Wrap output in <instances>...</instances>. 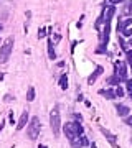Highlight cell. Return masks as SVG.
<instances>
[{
  "mask_svg": "<svg viewBox=\"0 0 132 148\" xmlns=\"http://www.w3.org/2000/svg\"><path fill=\"white\" fill-rule=\"evenodd\" d=\"M99 94L104 95V97H107V99H111V101L116 97V94H114V90H112V89H101Z\"/></svg>",
  "mask_w": 132,
  "mask_h": 148,
  "instance_id": "10",
  "label": "cell"
},
{
  "mask_svg": "<svg viewBox=\"0 0 132 148\" xmlns=\"http://www.w3.org/2000/svg\"><path fill=\"white\" fill-rule=\"evenodd\" d=\"M46 36V28H40L38 30V38H45Z\"/></svg>",
  "mask_w": 132,
  "mask_h": 148,
  "instance_id": "20",
  "label": "cell"
},
{
  "mask_svg": "<svg viewBox=\"0 0 132 148\" xmlns=\"http://www.w3.org/2000/svg\"><path fill=\"white\" fill-rule=\"evenodd\" d=\"M12 49H13V38H7L5 43L0 48V63L2 64L8 61V58L12 54Z\"/></svg>",
  "mask_w": 132,
  "mask_h": 148,
  "instance_id": "3",
  "label": "cell"
},
{
  "mask_svg": "<svg viewBox=\"0 0 132 148\" xmlns=\"http://www.w3.org/2000/svg\"><path fill=\"white\" fill-rule=\"evenodd\" d=\"M126 84H127V90H129V97L132 99V79H126Z\"/></svg>",
  "mask_w": 132,
  "mask_h": 148,
  "instance_id": "17",
  "label": "cell"
},
{
  "mask_svg": "<svg viewBox=\"0 0 132 148\" xmlns=\"http://www.w3.org/2000/svg\"><path fill=\"white\" fill-rule=\"evenodd\" d=\"M59 87L61 89H68V76L63 74L61 77H59Z\"/></svg>",
  "mask_w": 132,
  "mask_h": 148,
  "instance_id": "13",
  "label": "cell"
},
{
  "mask_svg": "<svg viewBox=\"0 0 132 148\" xmlns=\"http://www.w3.org/2000/svg\"><path fill=\"white\" fill-rule=\"evenodd\" d=\"M48 56H50V59H55L56 58V53H55V49H53V41L51 38H48Z\"/></svg>",
  "mask_w": 132,
  "mask_h": 148,
  "instance_id": "11",
  "label": "cell"
},
{
  "mask_svg": "<svg viewBox=\"0 0 132 148\" xmlns=\"http://www.w3.org/2000/svg\"><path fill=\"white\" fill-rule=\"evenodd\" d=\"M83 127H81V123L79 122H68L66 125H64V135L71 140V138H76L79 135H83Z\"/></svg>",
  "mask_w": 132,
  "mask_h": 148,
  "instance_id": "1",
  "label": "cell"
},
{
  "mask_svg": "<svg viewBox=\"0 0 132 148\" xmlns=\"http://www.w3.org/2000/svg\"><path fill=\"white\" fill-rule=\"evenodd\" d=\"M116 110H117V114H119V117H127L129 115V107L127 106H122V104H117L116 106Z\"/></svg>",
  "mask_w": 132,
  "mask_h": 148,
  "instance_id": "7",
  "label": "cell"
},
{
  "mask_svg": "<svg viewBox=\"0 0 132 148\" xmlns=\"http://www.w3.org/2000/svg\"><path fill=\"white\" fill-rule=\"evenodd\" d=\"M33 99H35V87H28V90H26V101L32 102Z\"/></svg>",
  "mask_w": 132,
  "mask_h": 148,
  "instance_id": "14",
  "label": "cell"
},
{
  "mask_svg": "<svg viewBox=\"0 0 132 148\" xmlns=\"http://www.w3.org/2000/svg\"><path fill=\"white\" fill-rule=\"evenodd\" d=\"M102 71H104V69L101 68V66H97L94 73H93V74L89 76V77H88V84H94V82H96V79H97V77H99L101 74H102Z\"/></svg>",
  "mask_w": 132,
  "mask_h": 148,
  "instance_id": "6",
  "label": "cell"
},
{
  "mask_svg": "<svg viewBox=\"0 0 132 148\" xmlns=\"http://www.w3.org/2000/svg\"><path fill=\"white\" fill-rule=\"evenodd\" d=\"M101 132H102L106 137L109 138V143H111V145H114V143H116V135H112V133L109 132V130H106V128H101Z\"/></svg>",
  "mask_w": 132,
  "mask_h": 148,
  "instance_id": "12",
  "label": "cell"
},
{
  "mask_svg": "<svg viewBox=\"0 0 132 148\" xmlns=\"http://www.w3.org/2000/svg\"><path fill=\"white\" fill-rule=\"evenodd\" d=\"M131 25H132V18H127V20L117 23V33H122V30H126V28L131 27Z\"/></svg>",
  "mask_w": 132,
  "mask_h": 148,
  "instance_id": "9",
  "label": "cell"
},
{
  "mask_svg": "<svg viewBox=\"0 0 132 148\" xmlns=\"http://www.w3.org/2000/svg\"><path fill=\"white\" fill-rule=\"evenodd\" d=\"M127 53V61H129V66H131L132 69V51H126Z\"/></svg>",
  "mask_w": 132,
  "mask_h": 148,
  "instance_id": "21",
  "label": "cell"
},
{
  "mask_svg": "<svg viewBox=\"0 0 132 148\" xmlns=\"http://www.w3.org/2000/svg\"><path fill=\"white\" fill-rule=\"evenodd\" d=\"M10 122H12V123L15 122V117H13V112H10Z\"/></svg>",
  "mask_w": 132,
  "mask_h": 148,
  "instance_id": "26",
  "label": "cell"
},
{
  "mask_svg": "<svg viewBox=\"0 0 132 148\" xmlns=\"http://www.w3.org/2000/svg\"><path fill=\"white\" fill-rule=\"evenodd\" d=\"M124 122H126L127 125H132V115H127L126 119H124Z\"/></svg>",
  "mask_w": 132,
  "mask_h": 148,
  "instance_id": "23",
  "label": "cell"
},
{
  "mask_svg": "<svg viewBox=\"0 0 132 148\" xmlns=\"http://www.w3.org/2000/svg\"><path fill=\"white\" fill-rule=\"evenodd\" d=\"M50 127H51V130H53V135L58 137L59 130H61V117H59V112H58L56 107H55L51 110V114H50Z\"/></svg>",
  "mask_w": 132,
  "mask_h": 148,
  "instance_id": "2",
  "label": "cell"
},
{
  "mask_svg": "<svg viewBox=\"0 0 132 148\" xmlns=\"http://www.w3.org/2000/svg\"><path fill=\"white\" fill-rule=\"evenodd\" d=\"M15 101V97H12V95H5V102H12Z\"/></svg>",
  "mask_w": 132,
  "mask_h": 148,
  "instance_id": "25",
  "label": "cell"
},
{
  "mask_svg": "<svg viewBox=\"0 0 132 148\" xmlns=\"http://www.w3.org/2000/svg\"><path fill=\"white\" fill-rule=\"evenodd\" d=\"M26 122H28V112H23L20 117V120H18V123H17V130H21L26 125Z\"/></svg>",
  "mask_w": 132,
  "mask_h": 148,
  "instance_id": "8",
  "label": "cell"
},
{
  "mask_svg": "<svg viewBox=\"0 0 132 148\" xmlns=\"http://www.w3.org/2000/svg\"><path fill=\"white\" fill-rule=\"evenodd\" d=\"M131 12H132V0H129V2L126 3V8H124V13H126V15H129Z\"/></svg>",
  "mask_w": 132,
  "mask_h": 148,
  "instance_id": "16",
  "label": "cell"
},
{
  "mask_svg": "<svg viewBox=\"0 0 132 148\" xmlns=\"http://www.w3.org/2000/svg\"><path fill=\"white\" fill-rule=\"evenodd\" d=\"M40 127H41L40 119L38 117H33L32 120H30V125H28V137H30V140H37L38 138V135H40Z\"/></svg>",
  "mask_w": 132,
  "mask_h": 148,
  "instance_id": "4",
  "label": "cell"
},
{
  "mask_svg": "<svg viewBox=\"0 0 132 148\" xmlns=\"http://www.w3.org/2000/svg\"><path fill=\"white\" fill-rule=\"evenodd\" d=\"M91 148H97L96 147V143H91Z\"/></svg>",
  "mask_w": 132,
  "mask_h": 148,
  "instance_id": "27",
  "label": "cell"
},
{
  "mask_svg": "<svg viewBox=\"0 0 132 148\" xmlns=\"http://www.w3.org/2000/svg\"><path fill=\"white\" fill-rule=\"evenodd\" d=\"M38 148H48V147H45V145H38Z\"/></svg>",
  "mask_w": 132,
  "mask_h": 148,
  "instance_id": "28",
  "label": "cell"
},
{
  "mask_svg": "<svg viewBox=\"0 0 132 148\" xmlns=\"http://www.w3.org/2000/svg\"><path fill=\"white\" fill-rule=\"evenodd\" d=\"M79 142H81V147H83V145H88V143H89V142H88V138L83 137V135H81V138H79Z\"/></svg>",
  "mask_w": 132,
  "mask_h": 148,
  "instance_id": "22",
  "label": "cell"
},
{
  "mask_svg": "<svg viewBox=\"0 0 132 148\" xmlns=\"http://www.w3.org/2000/svg\"><path fill=\"white\" fill-rule=\"evenodd\" d=\"M119 77L121 81H126L127 79V71H126V64L122 63V61H119V63L116 64V73H114Z\"/></svg>",
  "mask_w": 132,
  "mask_h": 148,
  "instance_id": "5",
  "label": "cell"
},
{
  "mask_svg": "<svg viewBox=\"0 0 132 148\" xmlns=\"http://www.w3.org/2000/svg\"><path fill=\"white\" fill-rule=\"evenodd\" d=\"M124 0H107V3H112V5H116V3H121Z\"/></svg>",
  "mask_w": 132,
  "mask_h": 148,
  "instance_id": "24",
  "label": "cell"
},
{
  "mask_svg": "<svg viewBox=\"0 0 132 148\" xmlns=\"http://www.w3.org/2000/svg\"><path fill=\"white\" fill-rule=\"evenodd\" d=\"M114 94H116L117 97H122V95H124V90H122V87H119V86H117L116 90H114Z\"/></svg>",
  "mask_w": 132,
  "mask_h": 148,
  "instance_id": "19",
  "label": "cell"
},
{
  "mask_svg": "<svg viewBox=\"0 0 132 148\" xmlns=\"http://www.w3.org/2000/svg\"><path fill=\"white\" fill-rule=\"evenodd\" d=\"M0 30H2V25H0Z\"/></svg>",
  "mask_w": 132,
  "mask_h": 148,
  "instance_id": "30",
  "label": "cell"
},
{
  "mask_svg": "<svg viewBox=\"0 0 132 148\" xmlns=\"http://www.w3.org/2000/svg\"><path fill=\"white\" fill-rule=\"evenodd\" d=\"M107 84H112V86H119V84H121V79H119V77H117L116 74H114V76H111V77L107 79Z\"/></svg>",
  "mask_w": 132,
  "mask_h": 148,
  "instance_id": "15",
  "label": "cell"
},
{
  "mask_svg": "<svg viewBox=\"0 0 132 148\" xmlns=\"http://www.w3.org/2000/svg\"><path fill=\"white\" fill-rule=\"evenodd\" d=\"M2 79H3V74H0V81H2Z\"/></svg>",
  "mask_w": 132,
  "mask_h": 148,
  "instance_id": "29",
  "label": "cell"
},
{
  "mask_svg": "<svg viewBox=\"0 0 132 148\" xmlns=\"http://www.w3.org/2000/svg\"><path fill=\"white\" fill-rule=\"evenodd\" d=\"M122 35H124V36H127V38L132 36V28H131V27H127L126 30H122Z\"/></svg>",
  "mask_w": 132,
  "mask_h": 148,
  "instance_id": "18",
  "label": "cell"
}]
</instances>
